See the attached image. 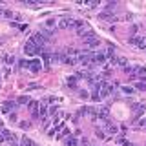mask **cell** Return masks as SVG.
<instances>
[{"mask_svg":"<svg viewBox=\"0 0 146 146\" xmlns=\"http://www.w3.org/2000/svg\"><path fill=\"white\" fill-rule=\"evenodd\" d=\"M42 51H44L42 46H36L31 38L27 40L26 46H24V53H26V55H29V57H33V55H36V53H42Z\"/></svg>","mask_w":146,"mask_h":146,"instance_id":"obj_1","label":"cell"},{"mask_svg":"<svg viewBox=\"0 0 146 146\" xmlns=\"http://www.w3.org/2000/svg\"><path fill=\"white\" fill-rule=\"evenodd\" d=\"M79 62L84 64V66H90V64H93V53L91 51H84L79 55Z\"/></svg>","mask_w":146,"mask_h":146,"instance_id":"obj_2","label":"cell"},{"mask_svg":"<svg viewBox=\"0 0 146 146\" xmlns=\"http://www.w3.org/2000/svg\"><path fill=\"white\" fill-rule=\"evenodd\" d=\"M130 44L135 46V48H139V49H146V40L143 38V36H131Z\"/></svg>","mask_w":146,"mask_h":146,"instance_id":"obj_3","label":"cell"},{"mask_svg":"<svg viewBox=\"0 0 146 146\" xmlns=\"http://www.w3.org/2000/svg\"><path fill=\"white\" fill-rule=\"evenodd\" d=\"M31 40H33V42H35L36 46H44V44L48 42L49 38H48V36H46L44 33H35L33 36H31Z\"/></svg>","mask_w":146,"mask_h":146,"instance_id":"obj_4","label":"cell"},{"mask_svg":"<svg viewBox=\"0 0 146 146\" xmlns=\"http://www.w3.org/2000/svg\"><path fill=\"white\" fill-rule=\"evenodd\" d=\"M27 68H29L31 73H38L40 68H42V64H40L38 58H33V60H29V66H27Z\"/></svg>","mask_w":146,"mask_h":146,"instance_id":"obj_5","label":"cell"},{"mask_svg":"<svg viewBox=\"0 0 146 146\" xmlns=\"http://www.w3.org/2000/svg\"><path fill=\"white\" fill-rule=\"evenodd\" d=\"M93 62H95V64H104V62H106V53H104V51L95 53V55H93Z\"/></svg>","mask_w":146,"mask_h":146,"instance_id":"obj_6","label":"cell"},{"mask_svg":"<svg viewBox=\"0 0 146 146\" xmlns=\"http://www.w3.org/2000/svg\"><path fill=\"white\" fill-rule=\"evenodd\" d=\"M86 44H88L90 49H93V48H99V46H100V40L95 36V38H91V40H86Z\"/></svg>","mask_w":146,"mask_h":146,"instance_id":"obj_7","label":"cell"},{"mask_svg":"<svg viewBox=\"0 0 146 146\" xmlns=\"http://www.w3.org/2000/svg\"><path fill=\"white\" fill-rule=\"evenodd\" d=\"M64 144H66V146H79V141H77L75 137H70V135H68L66 141H64Z\"/></svg>","mask_w":146,"mask_h":146,"instance_id":"obj_8","label":"cell"},{"mask_svg":"<svg viewBox=\"0 0 146 146\" xmlns=\"http://www.w3.org/2000/svg\"><path fill=\"white\" fill-rule=\"evenodd\" d=\"M0 135H2L6 141H15V137H13V133H11L9 130H6V128H2V133H0Z\"/></svg>","mask_w":146,"mask_h":146,"instance_id":"obj_9","label":"cell"},{"mask_svg":"<svg viewBox=\"0 0 146 146\" xmlns=\"http://www.w3.org/2000/svg\"><path fill=\"white\" fill-rule=\"evenodd\" d=\"M38 115H40V119H42V121H46V119H48V108H46V104H42V106L38 108Z\"/></svg>","mask_w":146,"mask_h":146,"instance_id":"obj_10","label":"cell"},{"mask_svg":"<svg viewBox=\"0 0 146 146\" xmlns=\"http://www.w3.org/2000/svg\"><path fill=\"white\" fill-rule=\"evenodd\" d=\"M13 108H15V102H9V100H7V102L0 108V111H2V113H7L9 110H13Z\"/></svg>","mask_w":146,"mask_h":146,"instance_id":"obj_11","label":"cell"},{"mask_svg":"<svg viewBox=\"0 0 146 146\" xmlns=\"http://www.w3.org/2000/svg\"><path fill=\"white\" fill-rule=\"evenodd\" d=\"M68 86H70L71 90H75L77 88V77H70V79H68Z\"/></svg>","mask_w":146,"mask_h":146,"instance_id":"obj_12","label":"cell"},{"mask_svg":"<svg viewBox=\"0 0 146 146\" xmlns=\"http://www.w3.org/2000/svg\"><path fill=\"white\" fill-rule=\"evenodd\" d=\"M64 62H66V64H70V66H73V64H77V62H79V58H75V57H66V58H64Z\"/></svg>","mask_w":146,"mask_h":146,"instance_id":"obj_13","label":"cell"},{"mask_svg":"<svg viewBox=\"0 0 146 146\" xmlns=\"http://www.w3.org/2000/svg\"><path fill=\"white\" fill-rule=\"evenodd\" d=\"M22 146H36L31 139H27V137H22Z\"/></svg>","mask_w":146,"mask_h":146,"instance_id":"obj_14","label":"cell"},{"mask_svg":"<svg viewBox=\"0 0 146 146\" xmlns=\"http://www.w3.org/2000/svg\"><path fill=\"white\" fill-rule=\"evenodd\" d=\"M40 55H42V58H44V62H46V64H48V62H51V55H49L48 51H42Z\"/></svg>","mask_w":146,"mask_h":146,"instance_id":"obj_15","label":"cell"},{"mask_svg":"<svg viewBox=\"0 0 146 146\" xmlns=\"http://www.w3.org/2000/svg\"><path fill=\"white\" fill-rule=\"evenodd\" d=\"M17 104H29V97H26V95L18 97V102H17Z\"/></svg>","mask_w":146,"mask_h":146,"instance_id":"obj_16","label":"cell"},{"mask_svg":"<svg viewBox=\"0 0 146 146\" xmlns=\"http://www.w3.org/2000/svg\"><path fill=\"white\" fill-rule=\"evenodd\" d=\"M122 91L130 95V93H133V91H135V88H133V86H122Z\"/></svg>","mask_w":146,"mask_h":146,"instance_id":"obj_17","label":"cell"},{"mask_svg":"<svg viewBox=\"0 0 146 146\" xmlns=\"http://www.w3.org/2000/svg\"><path fill=\"white\" fill-rule=\"evenodd\" d=\"M135 88L139 90V91H146V82H137Z\"/></svg>","mask_w":146,"mask_h":146,"instance_id":"obj_18","label":"cell"},{"mask_svg":"<svg viewBox=\"0 0 146 146\" xmlns=\"http://www.w3.org/2000/svg\"><path fill=\"white\" fill-rule=\"evenodd\" d=\"M137 31H139V26H137V24H133V26L130 27V33L133 35V36H135V33H137Z\"/></svg>","mask_w":146,"mask_h":146,"instance_id":"obj_19","label":"cell"},{"mask_svg":"<svg viewBox=\"0 0 146 146\" xmlns=\"http://www.w3.org/2000/svg\"><path fill=\"white\" fill-rule=\"evenodd\" d=\"M126 62H128V60H126V57H119V62H117V64H121V66H124V68H126Z\"/></svg>","mask_w":146,"mask_h":146,"instance_id":"obj_20","label":"cell"},{"mask_svg":"<svg viewBox=\"0 0 146 146\" xmlns=\"http://www.w3.org/2000/svg\"><path fill=\"white\" fill-rule=\"evenodd\" d=\"M27 66H29L27 60H18V68H27Z\"/></svg>","mask_w":146,"mask_h":146,"instance_id":"obj_21","label":"cell"},{"mask_svg":"<svg viewBox=\"0 0 146 146\" xmlns=\"http://www.w3.org/2000/svg\"><path fill=\"white\" fill-rule=\"evenodd\" d=\"M97 137H99V139H106V133H104V130H97Z\"/></svg>","mask_w":146,"mask_h":146,"instance_id":"obj_22","label":"cell"},{"mask_svg":"<svg viewBox=\"0 0 146 146\" xmlns=\"http://www.w3.org/2000/svg\"><path fill=\"white\" fill-rule=\"evenodd\" d=\"M55 113H57V106H51L48 110V115H55Z\"/></svg>","mask_w":146,"mask_h":146,"instance_id":"obj_23","label":"cell"},{"mask_svg":"<svg viewBox=\"0 0 146 146\" xmlns=\"http://www.w3.org/2000/svg\"><path fill=\"white\" fill-rule=\"evenodd\" d=\"M117 143H119V144H122V146H131V144H130V143H128V141H126V139H119V141H117Z\"/></svg>","mask_w":146,"mask_h":146,"instance_id":"obj_24","label":"cell"},{"mask_svg":"<svg viewBox=\"0 0 146 146\" xmlns=\"http://www.w3.org/2000/svg\"><path fill=\"white\" fill-rule=\"evenodd\" d=\"M4 17H6V18H13V17H15V13H11V11H4Z\"/></svg>","mask_w":146,"mask_h":146,"instance_id":"obj_25","label":"cell"},{"mask_svg":"<svg viewBox=\"0 0 146 146\" xmlns=\"http://www.w3.org/2000/svg\"><path fill=\"white\" fill-rule=\"evenodd\" d=\"M6 62L7 64H13V62H15V57H6Z\"/></svg>","mask_w":146,"mask_h":146,"instance_id":"obj_26","label":"cell"},{"mask_svg":"<svg viewBox=\"0 0 146 146\" xmlns=\"http://www.w3.org/2000/svg\"><path fill=\"white\" fill-rule=\"evenodd\" d=\"M9 119H11V121H13V122H15V121H17V113H15V111H13V113H11V115H9Z\"/></svg>","mask_w":146,"mask_h":146,"instance_id":"obj_27","label":"cell"},{"mask_svg":"<svg viewBox=\"0 0 146 146\" xmlns=\"http://www.w3.org/2000/svg\"><path fill=\"white\" fill-rule=\"evenodd\" d=\"M46 24H48V27H53V26H55V22H53V20H48Z\"/></svg>","mask_w":146,"mask_h":146,"instance_id":"obj_28","label":"cell"},{"mask_svg":"<svg viewBox=\"0 0 146 146\" xmlns=\"http://www.w3.org/2000/svg\"><path fill=\"white\" fill-rule=\"evenodd\" d=\"M0 13H2V7H0Z\"/></svg>","mask_w":146,"mask_h":146,"instance_id":"obj_29","label":"cell"}]
</instances>
